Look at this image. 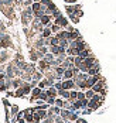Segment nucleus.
<instances>
[{
  "label": "nucleus",
  "instance_id": "obj_1",
  "mask_svg": "<svg viewBox=\"0 0 116 123\" xmlns=\"http://www.w3.org/2000/svg\"><path fill=\"white\" fill-rule=\"evenodd\" d=\"M75 82L74 79H62V89H67V91H72L75 89Z\"/></svg>",
  "mask_w": 116,
  "mask_h": 123
},
{
  "label": "nucleus",
  "instance_id": "obj_2",
  "mask_svg": "<svg viewBox=\"0 0 116 123\" xmlns=\"http://www.w3.org/2000/svg\"><path fill=\"white\" fill-rule=\"evenodd\" d=\"M102 103L101 102H98V100H95V99H89V103H88V108H89L91 111H96L99 106H101Z\"/></svg>",
  "mask_w": 116,
  "mask_h": 123
},
{
  "label": "nucleus",
  "instance_id": "obj_3",
  "mask_svg": "<svg viewBox=\"0 0 116 123\" xmlns=\"http://www.w3.org/2000/svg\"><path fill=\"white\" fill-rule=\"evenodd\" d=\"M24 120L27 123H34V116H33V112L31 111H24Z\"/></svg>",
  "mask_w": 116,
  "mask_h": 123
},
{
  "label": "nucleus",
  "instance_id": "obj_4",
  "mask_svg": "<svg viewBox=\"0 0 116 123\" xmlns=\"http://www.w3.org/2000/svg\"><path fill=\"white\" fill-rule=\"evenodd\" d=\"M47 95L50 96V98H55V96H58V89H55L54 86H51V88H48L47 91Z\"/></svg>",
  "mask_w": 116,
  "mask_h": 123
},
{
  "label": "nucleus",
  "instance_id": "obj_5",
  "mask_svg": "<svg viewBox=\"0 0 116 123\" xmlns=\"http://www.w3.org/2000/svg\"><path fill=\"white\" fill-rule=\"evenodd\" d=\"M41 92H43V91H41V88H38V86H37V88H33V91H31V95H33V100H34V99H38L40 98V95H41Z\"/></svg>",
  "mask_w": 116,
  "mask_h": 123
},
{
  "label": "nucleus",
  "instance_id": "obj_6",
  "mask_svg": "<svg viewBox=\"0 0 116 123\" xmlns=\"http://www.w3.org/2000/svg\"><path fill=\"white\" fill-rule=\"evenodd\" d=\"M55 24H58L60 27H67L68 25V21H67V18H64V17H57V20H55Z\"/></svg>",
  "mask_w": 116,
  "mask_h": 123
},
{
  "label": "nucleus",
  "instance_id": "obj_7",
  "mask_svg": "<svg viewBox=\"0 0 116 123\" xmlns=\"http://www.w3.org/2000/svg\"><path fill=\"white\" fill-rule=\"evenodd\" d=\"M69 93H71V91H67V89H60L58 91V96H61L62 99H69Z\"/></svg>",
  "mask_w": 116,
  "mask_h": 123
},
{
  "label": "nucleus",
  "instance_id": "obj_8",
  "mask_svg": "<svg viewBox=\"0 0 116 123\" xmlns=\"http://www.w3.org/2000/svg\"><path fill=\"white\" fill-rule=\"evenodd\" d=\"M98 74H99V64L95 65L93 68H89V69H88V75H89V76H93V75H98Z\"/></svg>",
  "mask_w": 116,
  "mask_h": 123
},
{
  "label": "nucleus",
  "instance_id": "obj_9",
  "mask_svg": "<svg viewBox=\"0 0 116 123\" xmlns=\"http://www.w3.org/2000/svg\"><path fill=\"white\" fill-rule=\"evenodd\" d=\"M75 75H74V71H72V68L71 69H65V72H64V79H72Z\"/></svg>",
  "mask_w": 116,
  "mask_h": 123
},
{
  "label": "nucleus",
  "instance_id": "obj_10",
  "mask_svg": "<svg viewBox=\"0 0 116 123\" xmlns=\"http://www.w3.org/2000/svg\"><path fill=\"white\" fill-rule=\"evenodd\" d=\"M50 18H51V16H47V14H44V16L40 18V23H41L43 25L48 24V23H50Z\"/></svg>",
  "mask_w": 116,
  "mask_h": 123
},
{
  "label": "nucleus",
  "instance_id": "obj_11",
  "mask_svg": "<svg viewBox=\"0 0 116 123\" xmlns=\"http://www.w3.org/2000/svg\"><path fill=\"white\" fill-rule=\"evenodd\" d=\"M93 95H95V91H93V89H86V92H85L86 99H92L93 98Z\"/></svg>",
  "mask_w": 116,
  "mask_h": 123
},
{
  "label": "nucleus",
  "instance_id": "obj_12",
  "mask_svg": "<svg viewBox=\"0 0 116 123\" xmlns=\"http://www.w3.org/2000/svg\"><path fill=\"white\" fill-rule=\"evenodd\" d=\"M33 79H36V81H41V79H43V74H41V72H37V71H36V74L33 75Z\"/></svg>",
  "mask_w": 116,
  "mask_h": 123
},
{
  "label": "nucleus",
  "instance_id": "obj_13",
  "mask_svg": "<svg viewBox=\"0 0 116 123\" xmlns=\"http://www.w3.org/2000/svg\"><path fill=\"white\" fill-rule=\"evenodd\" d=\"M64 100L65 99H55V106L62 108V106H64Z\"/></svg>",
  "mask_w": 116,
  "mask_h": 123
},
{
  "label": "nucleus",
  "instance_id": "obj_14",
  "mask_svg": "<svg viewBox=\"0 0 116 123\" xmlns=\"http://www.w3.org/2000/svg\"><path fill=\"white\" fill-rule=\"evenodd\" d=\"M51 28H45L44 31H43V37H50V34H51Z\"/></svg>",
  "mask_w": 116,
  "mask_h": 123
},
{
  "label": "nucleus",
  "instance_id": "obj_15",
  "mask_svg": "<svg viewBox=\"0 0 116 123\" xmlns=\"http://www.w3.org/2000/svg\"><path fill=\"white\" fill-rule=\"evenodd\" d=\"M51 31H52V33H60V25H58V24L51 25Z\"/></svg>",
  "mask_w": 116,
  "mask_h": 123
},
{
  "label": "nucleus",
  "instance_id": "obj_16",
  "mask_svg": "<svg viewBox=\"0 0 116 123\" xmlns=\"http://www.w3.org/2000/svg\"><path fill=\"white\" fill-rule=\"evenodd\" d=\"M17 112H18V106H12V113H13V116H17Z\"/></svg>",
  "mask_w": 116,
  "mask_h": 123
},
{
  "label": "nucleus",
  "instance_id": "obj_17",
  "mask_svg": "<svg viewBox=\"0 0 116 123\" xmlns=\"http://www.w3.org/2000/svg\"><path fill=\"white\" fill-rule=\"evenodd\" d=\"M77 123H86L85 119H77Z\"/></svg>",
  "mask_w": 116,
  "mask_h": 123
},
{
  "label": "nucleus",
  "instance_id": "obj_18",
  "mask_svg": "<svg viewBox=\"0 0 116 123\" xmlns=\"http://www.w3.org/2000/svg\"><path fill=\"white\" fill-rule=\"evenodd\" d=\"M24 4H26V6H28V4H31V0H26V1H24Z\"/></svg>",
  "mask_w": 116,
  "mask_h": 123
},
{
  "label": "nucleus",
  "instance_id": "obj_19",
  "mask_svg": "<svg viewBox=\"0 0 116 123\" xmlns=\"http://www.w3.org/2000/svg\"><path fill=\"white\" fill-rule=\"evenodd\" d=\"M65 1H68V3H75L77 0H65Z\"/></svg>",
  "mask_w": 116,
  "mask_h": 123
},
{
  "label": "nucleus",
  "instance_id": "obj_20",
  "mask_svg": "<svg viewBox=\"0 0 116 123\" xmlns=\"http://www.w3.org/2000/svg\"><path fill=\"white\" fill-rule=\"evenodd\" d=\"M36 1H40V0H36Z\"/></svg>",
  "mask_w": 116,
  "mask_h": 123
},
{
  "label": "nucleus",
  "instance_id": "obj_21",
  "mask_svg": "<svg viewBox=\"0 0 116 123\" xmlns=\"http://www.w3.org/2000/svg\"><path fill=\"white\" fill-rule=\"evenodd\" d=\"M0 71H1V68H0Z\"/></svg>",
  "mask_w": 116,
  "mask_h": 123
}]
</instances>
